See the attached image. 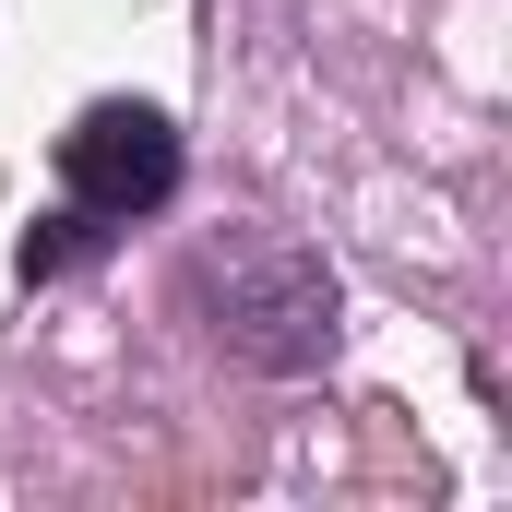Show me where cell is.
<instances>
[{"label": "cell", "mask_w": 512, "mask_h": 512, "mask_svg": "<svg viewBox=\"0 0 512 512\" xmlns=\"http://www.w3.org/2000/svg\"><path fill=\"white\" fill-rule=\"evenodd\" d=\"M191 310H203V334H215L239 370H274V382L322 370L334 334H346L334 262L310 251V239H286V227H262V215L215 227V239L191 251Z\"/></svg>", "instance_id": "cell-1"}, {"label": "cell", "mask_w": 512, "mask_h": 512, "mask_svg": "<svg viewBox=\"0 0 512 512\" xmlns=\"http://www.w3.org/2000/svg\"><path fill=\"white\" fill-rule=\"evenodd\" d=\"M179 191V120L143 108V96H96L84 120L60 131V203L96 215V227H131Z\"/></svg>", "instance_id": "cell-2"}]
</instances>
